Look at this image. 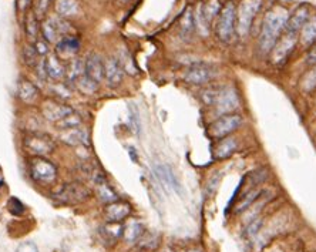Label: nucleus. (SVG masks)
I'll use <instances>...</instances> for the list:
<instances>
[{"label": "nucleus", "mask_w": 316, "mask_h": 252, "mask_svg": "<svg viewBox=\"0 0 316 252\" xmlns=\"http://www.w3.org/2000/svg\"><path fill=\"white\" fill-rule=\"evenodd\" d=\"M201 100L208 107H214L221 116L231 114L240 107V99L232 87L214 86L201 91Z\"/></svg>", "instance_id": "2"}, {"label": "nucleus", "mask_w": 316, "mask_h": 252, "mask_svg": "<svg viewBox=\"0 0 316 252\" xmlns=\"http://www.w3.org/2000/svg\"><path fill=\"white\" fill-rule=\"evenodd\" d=\"M44 67L47 78L53 81H60L65 78V66L56 55H47L44 59Z\"/></svg>", "instance_id": "18"}, {"label": "nucleus", "mask_w": 316, "mask_h": 252, "mask_svg": "<svg viewBox=\"0 0 316 252\" xmlns=\"http://www.w3.org/2000/svg\"><path fill=\"white\" fill-rule=\"evenodd\" d=\"M137 244H138V248L142 250V251H153L160 244L158 234H155V232H144Z\"/></svg>", "instance_id": "33"}, {"label": "nucleus", "mask_w": 316, "mask_h": 252, "mask_svg": "<svg viewBox=\"0 0 316 252\" xmlns=\"http://www.w3.org/2000/svg\"><path fill=\"white\" fill-rule=\"evenodd\" d=\"M86 76L93 78L94 81L101 83L104 80V60L97 53H90L84 60Z\"/></svg>", "instance_id": "17"}, {"label": "nucleus", "mask_w": 316, "mask_h": 252, "mask_svg": "<svg viewBox=\"0 0 316 252\" xmlns=\"http://www.w3.org/2000/svg\"><path fill=\"white\" fill-rule=\"evenodd\" d=\"M188 252H201V251H198V250H194V251H188Z\"/></svg>", "instance_id": "49"}, {"label": "nucleus", "mask_w": 316, "mask_h": 252, "mask_svg": "<svg viewBox=\"0 0 316 252\" xmlns=\"http://www.w3.org/2000/svg\"><path fill=\"white\" fill-rule=\"evenodd\" d=\"M262 191L259 188H251V189H248L242 198H241L240 201H238V204L235 205V212H244V211H247V209H250L252 207V204L258 199V198L261 197Z\"/></svg>", "instance_id": "27"}, {"label": "nucleus", "mask_w": 316, "mask_h": 252, "mask_svg": "<svg viewBox=\"0 0 316 252\" xmlns=\"http://www.w3.org/2000/svg\"><path fill=\"white\" fill-rule=\"evenodd\" d=\"M33 46H34L37 55L40 56V57H44V56L49 55V43H47L46 40H39V39H37Z\"/></svg>", "instance_id": "44"}, {"label": "nucleus", "mask_w": 316, "mask_h": 252, "mask_svg": "<svg viewBox=\"0 0 316 252\" xmlns=\"http://www.w3.org/2000/svg\"><path fill=\"white\" fill-rule=\"evenodd\" d=\"M262 6V0H242L237 10V33L247 37L251 32L252 23Z\"/></svg>", "instance_id": "5"}, {"label": "nucleus", "mask_w": 316, "mask_h": 252, "mask_svg": "<svg viewBox=\"0 0 316 252\" xmlns=\"http://www.w3.org/2000/svg\"><path fill=\"white\" fill-rule=\"evenodd\" d=\"M144 232H145V230H144V225L141 222L137 221V219H131L123 230V238L128 244H135L141 238Z\"/></svg>", "instance_id": "22"}, {"label": "nucleus", "mask_w": 316, "mask_h": 252, "mask_svg": "<svg viewBox=\"0 0 316 252\" xmlns=\"http://www.w3.org/2000/svg\"><path fill=\"white\" fill-rule=\"evenodd\" d=\"M56 11L59 17H71L78 13V1L77 0H56Z\"/></svg>", "instance_id": "26"}, {"label": "nucleus", "mask_w": 316, "mask_h": 252, "mask_svg": "<svg viewBox=\"0 0 316 252\" xmlns=\"http://www.w3.org/2000/svg\"><path fill=\"white\" fill-rule=\"evenodd\" d=\"M308 20H309V9H308V6L302 4V6H299L295 10L294 16L288 20V24H286L285 30L299 33L304 29V26L308 23Z\"/></svg>", "instance_id": "20"}, {"label": "nucleus", "mask_w": 316, "mask_h": 252, "mask_svg": "<svg viewBox=\"0 0 316 252\" xmlns=\"http://www.w3.org/2000/svg\"><path fill=\"white\" fill-rule=\"evenodd\" d=\"M24 30L26 34L29 36V39L32 40H37V33H39V24H37V16L34 13H29L27 19H26V24H24Z\"/></svg>", "instance_id": "39"}, {"label": "nucleus", "mask_w": 316, "mask_h": 252, "mask_svg": "<svg viewBox=\"0 0 316 252\" xmlns=\"http://www.w3.org/2000/svg\"><path fill=\"white\" fill-rule=\"evenodd\" d=\"M40 32L43 34V40H46L47 43H57L60 37V34L57 33V29L53 24V20L52 19H47L44 20L43 24L40 26Z\"/></svg>", "instance_id": "32"}, {"label": "nucleus", "mask_w": 316, "mask_h": 252, "mask_svg": "<svg viewBox=\"0 0 316 252\" xmlns=\"http://www.w3.org/2000/svg\"><path fill=\"white\" fill-rule=\"evenodd\" d=\"M195 30V19H194V11L191 7H187L183 16H181V20H180V33H181V37L183 39H188L191 37V34L194 33Z\"/></svg>", "instance_id": "23"}, {"label": "nucleus", "mask_w": 316, "mask_h": 252, "mask_svg": "<svg viewBox=\"0 0 316 252\" xmlns=\"http://www.w3.org/2000/svg\"><path fill=\"white\" fill-rule=\"evenodd\" d=\"M29 174L33 178V181L49 186L53 184L57 180V168L56 165L49 161L46 157H32L27 164Z\"/></svg>", "instance_id": "3"}, {"label": "nucleus", "mask_w": 316, "mask_h": 252, "mask_svg": "<svg viewBox=\"0 0 316 252\" xmlns=\"http://www.w3.org/2000/svg\"><path fill=\"white\" fill-rule=\"evenodd\" d=\"M16 94L26 104H34L36 100L39 99V90L33 84L32 81L20 78L16 86Z\"/></svg>", "instance_id": "19"}, {"label": "nucleus", "mask_w": 316, "mask_h": 252, "mask_svg": "<svg viewBox=\"0 0 316 252\" xmlns=\"http://www.w3.org/2000/svg\"><path fill=\"white\" fill-rule=\"evenodd\" d=\"M288 20H289V13L282 6L273 7L272 10H269L265 14L262 22L259 42H258V47L262 55H268L275 49L278 40L281 39V33L284 32L288 24Z\"/></svg>", "instance_id": "1"}, {"label": "nucleus", "mask_w": 316, "mask_h": 252, "mask_svg": "<svg viewBox=\"0 0 316 252\" xmlns=\"http://www.w3.org/2000/svg\"><path fill=\"white\" fill-rule=\"evenodd\" d=\"M242 124V117L240 114H225L215 121H212L208 127V135L214 140H222L229 137V134L237 131Z\"/></svg>", "instance_id": "6"}, {"label": "nucleus", "mask_w": 316, "mask_h": 252, "mask_svg": "<svg viewBox=\"0 0 316 252\" xmlns=\"http://www.w3.org/2000/svg\"><path fill=\"white\" fill-rule=\"evenodd\" d=\"M131 214V205L126 201H116L107 204L104 208V217L107 222H121L128 218Z\"/></svg>", "instance_id": "16"}, {"label": "nucleus", "mask_w": 316, "mask_h": 252, "mask_svg": "<svg viewBox=\"0 0 316 252\" xmlns=\"http://www.w3.org/2000/svg\"><path fill=\"white\" fill-rule=\"evenodd\" d=\"M24 150L33 157H47L56 151L55 140L50 135L33 132L24 137Z\"/></svg>", "instance_id": "8"}, {"label": "nucleus", "mask_w": 316, "mask_h": 252, "mask_svg": "<svg viewBox=\"0 0 316 252\" xmlns=\"http://www.w3.org/2000/svg\"><path fill=\"white\" fill-rule=\"evenodd\" d=\"M55 126L59 131H64V130H71V128L81 127V126H83V120H81L80 114H77V113H71L70 116L64 117L62 121L56 123Z\"/></svg>", "instance_id": "31"}, {"label": "nucleus", "mask_w": 316, "mask_h": 252, "mask_svg": "<svg viewBox=\"0 0 316 252\" xmlns=\"http://www.w3.org/2000/svg\"><path fill=\"white\" fill-rule=\"evenodd\" d=\"M215 77H217V70L205 63H195L188 67L184 73V80L188 84H194V86L208 84Z\"/></svg>", "instance_id": "9"}, {"label": "nucleus", "mask_w": 316, "mask_h": 252, "mask_svg": "<svg viewBox=\"0 0 316 252\" xmlns=\"http://www.w3.org/2000/svg\"><path fill=\"white\" fill-rule=\"evenodd\" d=\"M301 42L304 46H312L316 42V16L309 19L301 30Z\"/></svg>", "instance_id": "29"}, {"label": "nucleus", "mask_w": 316, "mask_h": 252, "mask_svg": "<svg viewBox=\"0 0 316 252\" xmlns=\"http://www.w3.org/2000/svg\"><path fill=\"white\" fill-rule=\"evenodd\" d=\"M128 121H130V127L134 134L140 135L141 134V120L138 116V109L135 107L134 103H131L128 106Z\"/></svg>", "instance_id": "36"}, {"label": "nucleus", "mask_w": 316, "mask_h": 252, "mask_svg": "<svg viewBox=\"0 0 316 252\" xmlns=\"http://www.w3.org/2000/svg\"><path fill=\"white\" fill-rule=\"evenodd\" d=\"M94 191H96V195L97 198L103 202V204H111V202H116V201H119V195H117V192L109 186V183L107 181H101V183H98L94 186Z\"/></svg>", "instance_id": "24"}, {"label": "nucleus", "mask_w": 316, "mask_h": 252, "mask_svg": "<svg viewBox=\"0 0 316 252\" xmlns=\"http://www.w3.org/2000/svg\"><path fill=\"white\" fill-rule=\"evenodd\" d=\"M309 62L311 63H316V47L309 53Z\"/></svg>", "instance_id": "47"}, {"label": "nucleus", "mask_w": 316, "mask_h": 252, "mask_svg": "<svg viewBox=\"0 0 316 252\" xmlns=\"http://www.w3.org/2000/svg\"><path fill=\"white\" fill-rule=\"evenodd\" d=\"M199 7H201V11H202L204 17H205V20L209 24L221 13V3H219V0H207L205 3H201Z\"/></svg>", "instance_id": "28"}, {"label": "nucleus", "mask_w": 316, "mask_h": 252, "mask_svg": "<svg viewBox=\"0 0 316 252\" xmlns=\"http://www.w3.org/2000/svg\"><path fill=\"white\" fill-rule=\"evenodd\" d=\"M23 60L29 67H36L40 62V56L37 55L33 44H26L23 47Z\"/></svg>", "instance_id": "38"}, {"label": "nucleus", "mask_w": 316, "mask_h": 252, "mask_svg": "<svg viewBox=\"0 0 316 252\" xmlns=\"http://www.w3.org/2000/svg\"><path fill=\"white\" fill-rule=\"evenodd\" d=\"M91 195L90 189L86 184L73 181V183H65L56 191L55 197L59 202L63 204H80L87 201Z\"/></svg>", "instance_id": "7"}, {"label": "nucleus", "mask_w": 316, "mask_h": 252, "mask_svg": "<svg viewBox=\"0 0 316 252\" xmlns=\"http://www.w3.org/2000/svg\"><path fill=\"white\" fill-rule=\"evenodd\" d=\"M124 70L121 67L117 57H109L104 62V80L107 86L111 88H117L123 83Z\"/></svg>", "instance_id": "13"}, {"label": "nucleus", "mask_w": 316, "mask_h": 252, "mask_svg": "<svg viewBox=\"0 0 316 252\" xmlns=\"http://www.w3.org/2000/svg\"><path fill=\"white\" fill-rule=\"evenodd\" d=\"M117 59H119V62H120L121 67H123V70L126 71V73H128V74H137V67L134 64V62H132V59H131L130 53L127 52V50H121L119 56H117Z\"/></svg>", "instance_id": "37"}, {"label": "nucleus", "mask_w": 316, "mask_h": 252, "mask_svg": "<svg viewBox=\"0 0 316 252\" xmlns=\"http://www.w3.org/2000/svg\"><path fill=\"white\" fill-rule=\"evenodd\" d=\"M302 88L305 91H312L316 88V67L314 70H311L308 74L304 78V83H302Z\"/></svg>", "instance_id": "42"}, {"label": "nucleus", "mask_w": 316, "mask_h": 252, "mask_svg": "<svg viewBox=\"0 0 316 252\" xmlns=\"http://www.w3.org/2000/svg\"><path fill=\"white\" fill-rule=\"evenodd\" d=\"M154 173L157 178L160 180V183L163 184L165 188L171 189L177 192L178 195H184V188H183V184L180 183L178 177L174 173V170L171 168V165L168 164H157L154 167Z\"/></svg>", "instance_id": "10"}, {"label": "nucleus", "mask_w": 316, "mask_h": 252, "mask_svg": "<svg viewBox=\"0 0 316 252\" xmlns=\"http://www.w3.org/2000/svg\"><path fill=\"white\" fill-rule=\"evenodd\" d=\"M262 224H263V219L259 218V217H256L255 219H252V221H250L248 227L245 228V232H244V235H245L247 238H255V237H256V235L259 234V231H261Z\"/></svg>", "instance_id": "40"}, {"label": "nucleus", "mask_w": 316, "mask_h": 252, "mask_svg": "<svg viewBox=\"0 0 316 252\" xmlns=\"http://www.w3.org/2000/svg\"><path fill=\"white\" fill-rule=\"evenodd\" d=\"M80 40L76 36H64L56 43V53L55 55L59 59H74V56L80 50Z\"/></svg>", "instance_id": "15"}, {"label": "nucleus", "mask_w": 316, "mask_h": 252, "mask_svg": "<svg viewBox=\"0 0 316 252\" xmlns=\"http://www.w3.org/2000/svg\"><path fill=\"white\" fill-rule=\"evenodd\" d=\"M50 91L55 94L57 99L67 100L71 97L73 88L70 87V83H63V81H56L55 84L50 86Z\"/></svg>", "instance_id": "34"}, {"label": "nucleus", "mask_w": 316, "mask_h": 252, "mask_svg": "<svg viewBox=\"0 0 316 252\" xmlns=\"http://www.w3.org/2000/svg\"><path fill=\"white\" fill-rule=\"evenodd\" d=\"M86 74L84 70V62L81 59H71V62L68 63V66H65V78L68 80L70 84H73L76 80H78L81 76Z\"/></svg>", "instance_id": "25"}, {"label": "nucleus", "mask_w": 316, "mask_h": 252, "mask_svg": "<svg viewBox=\"0 0 316 252\" xmlns=\"http://www.w3.org/2000/svg\"><path fill=\"white\" fill-rule=\"evenodd\" d=\"M221 177H222V174H219V171H217V174H212V176L209 177V180H208L207 183L208 194H212L217 189L219 181H221Z\"/></svg>", "instance_id": "43"}, {"label": "nucleus", "mask_w": 316, "mask_h": 252, "mask_svg": "<svg viewBox=\"0 0 316 252\" xmlns=\"http://www.w3.org/2000/svg\"><path fill=\"white\" fill-rule=\"evenodd\" d=\"M7 209L10 211L11 215L19 217V215H23V214H24L26 207H24V204H23L20 199H17V198H10L9 202H7Z\"/></svg>", "instance_id": "41"}, {"label": "nucleus", "mask_w": 316, "mask_h": 252, "mask_svg": "<svg viewBox=\"0 0 316 252\" xmlns=\"http://www.w3.org/2000/svg\"><path fill=\"white\" fill-rule=\"evenodd\" d=\"M50 0H37L36 3V16H43L49 9Z\"/></svg>", "instance_id": "46"}, {"label": "nucleus", "mask_w": 316, "mask_h": 252, "mask_svg": "<svg viewBox=\"0 0 316 252\" xmlns=\"http://www.w3.org/2000/svg\"><path fill=\"white\" fill-rule=\"evenodd\" d=\"M238 150V141L234 137H227L219 140L217 147L214 148V158L215 160H225Z\"/></svg>", "instance_id": "21"}, {"label": "nucleus", "mask_w": 316, "mask_h": 252, "mask_svg": "<svg viewBox=\"0 0 316 252\" xmlns=\"http://www.w3.org/2000/svg\"><path fill=\"white\" fill-rule=\"evenodd\" d=\"M42 113H43L46 120L52 121L56 124L67 116H70L71 113H74V110L67 104H63L62 101L49 100V101H44V104L42 106Z\"/></svg>", "instance_id": "12"}, {"label": "nucleus", "mask_w": 316, "mask_h": 252, "mask_svg": "<svg viewBox=\"0 0 316 252\" xmlns=\"http://www.w3.org/2000/svg\"><path fill=\"white\" fill-rule=\"evenodd\" d=\"M59 140L70 147H87L90 144L88 132L86 128H83V126L77 127V128H71V130L60 131Z\"/></svg>", "instance_id": "14"}, {"label": "nucleus", "mask_w": 316, "mask_h": 252, "mask_svg": "<svg viewBox=\"0 0 316 252\" xmlns=\"http://www.w3.org/2000/svg\"><path fill=\"white\" fill-rule=\"evenodd\" d=\"M123 230H124V228L121 227L120 222H109V224L103 228L104 238L111 242L117 241L120 237H123Z\"/></svg>", "instance_id": "35"}, {"label": "nucleus", "mask_w": 316, "mask_h": 252, "mask_svg": "<svg viewBox=\"0 0 316 252\" xmlns=\"http://www.w3.org/2000/svg\"><path fill=\"white\" fill-rule=\"evenodd\" d=\"M296 37H298V33L285 30V34L278 40L275 49L272 50L273 63L281 64L289 57V55L294 52L295 44H296Z\"/></svg>", "instance_id": "11"}, {"label": "nucleus", "mask_w": 316, "mask_h": 252, "mask_svg": "<svg viewBox=\"0 0 316 252\" xmlns=\"http://www.w3.org/2000/svg\"><path fill=\"white\" fill-rule=\"evenodd\" d=\"M73 86L78 90V91H81V93H84V94H94V93H97L98 87H100V83L97 81H94L93 78H90L88 76H81L78 80H76L74 83H73Z\"/></svg>", "instance_id": "30"}, {"label": "nucleus", "mask_w": 316, "mask_h": 252, "mask_svg": "<svg viewBox=\"0 0 316 252\" xmlns=\"http://www.w3.org/2000/svg\"><path fill=\"white\" fill-rule=\"evenodd\" d=\"M16 252H39V248L33 241H26L17 247Z\"/></svg>", "instance_id": "45"}, {"label": "nucleus", "mask_w": 316, "mask_h": 252, "mask_svg": "<svg viewBox=\"0 0 316 252\" xmlns=\"http://www.w3.org/2000/svg\"><path fill=\"white\" fill-rule=\"evenodd\" d=\"M237 32V7L232 1H228L219 13L217 23V36L221 42L231 43Z\"/></svg>", "instance_id": "4"}, {"label": "nucleus", "mask_w": 316, "mask_h": 252, "mask_svg": "<svg viewBox=\"0 0 316 252\" xmlns=\"http://www.w3.org/2000/svg\"><path fill=\"white\" fill-rule=\"evenodd\" d=\"M128 0H121V3H127Z\"/></svg>", "instance_id": "48"}]
</instances>
